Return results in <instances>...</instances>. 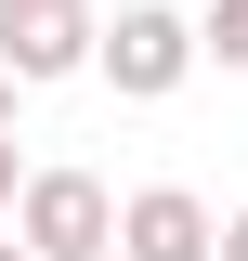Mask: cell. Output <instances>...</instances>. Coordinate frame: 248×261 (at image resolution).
Here are the masks:
<instances>
[{
	"label": "cell",
	"mask_w": 248,
	"mask_h": 261,
	"mask_svg": "<svg viewBox=\"0 0 248 261\" xmlns=\"http://www.w3.org/2000/svg\"><path fill=\"white\" fill-rule=\"evenodd\" d=\"M209 261H248V209H222V248H209Z\"/></svg>",
	"instance_id": "7"
},
{
	"label": "cell",
	"mask_w": 248,
	"mask_h": 261,
	"mask_svg": "<svg viewBox=\"0 0 248 261\" xmlns=\"http://www.w3.org/2000/svg\"><path fill=\"white\" fill-rule=\"evenodd\" d=\"M13 235H27L39 261H92V248H118V196H105V170H27Z\"/></svg>",
	"instance_id": "2"
},
{
	"label": "cell",
	"mask_w": 248,
	"mask_h": 261,
	"mask_svg": "<svg viewBox=\"0 0 248 261\" xmlns=\"http://www.w3.org/2000/svg\"><path fill=\"white\" fill-rule=\"evenodd\" d=\"M0 261H39V248H27V235H0Z\"/></svg>",
	"instance_id": "9"
},
{
	"label": "cell",
	"mask_w": 248,
	"mask_h": 261,
	"mask_svg": "<svg viewBox=\"0 0 248 261\" xmlns=\"http://www.w3.org/2000/svg\"><path fill=\"white\" fill-rule=\"evenodd\" d=\"M196 39H209L222 79H248V0H209V13H196Z\"/></svg>",
	"instance_id": "5"
},
{
	"label": "cell",
	"mask_w": 248,
	"mask_h": 261,
	"mask_svg": "<svg viewBox=\"0 0 248 261\" xmlns=\"http://www.w3.org/2000/svg\"><path fill=\"white\" fill-rule=\"evenodd\" d=\"M196 65H209V39H196V13H170V0H118V27L92 39V79L118 105H170Z\"/></svg>",
	"instance_id": "1"
},
{
	"label": "cell",
	"mask_w": 248,
	"mask_h": 261,
	"mask_svg": "<svg viewBox=\"0 0 248 261\" xmlns=\"http://www.w3.org/2000/svg\"><path fill=\"white\" fill-rule=\"evenodd\" d=\"M13 196H27V157H13V130H0V209H13Z\"/></svg>",
	"instance_id": "6"
},
{
	"label": "cell",
	"mask_w": 248,
	"mask_h": 261,
	"mask_svg": "<svg viewBox=\"0 0 248 261\" xmlns=\"http://www.w3.org/2000/svg\"><path fill=\"white\" fill-rule=\"evenodd\" d=\"M92 39H105V13H92V0H0V65H13L27 92L79 79V65H92Z\"/></svg>",
	"instance_id": "3"
},
{
	"label": "cell",
	"mask_w": 248,
	"mask_h": 261,
	"mask_svg": "<svg viewBox=\"0 0 248 261\" xmlns=\"http://www.w3.org/2000/svg\"><path fill=\"white\" fill-rule=\"evenodd\" d=\"M222 248V209L196 183H144V196H118V261H209Z\"/></svg>",
	"instance_id": "4"
},
{
	"label": "cell",
	"mask_w": 248,
	"mask_h": 261,
	"mask_svg": "<svg viewBox=\"0 0 248 261\" xmlns=\"http://www.w3.org/2000/svg\"><path fill=\"white\" fill-rule=\"evenodd\" d=\"M13 92H27V79H13V65H0V130H13Z\"/></svg>",
	"instance_id": "8"
},
{
	"label": "cell",
	"mask_w": 248,
	"mask_h": 261,
	"mask_svg": "<svg viewBox=\"0 0 248 261\" xmlns=\"http://www.w3.org/2000/svg\"><path fill=\"white\" fill-rule=\"evenodd\" d=\"M92 261H118V248H92Z\"/></svg>",
	"instance_id": "10"
}]
</instances>
